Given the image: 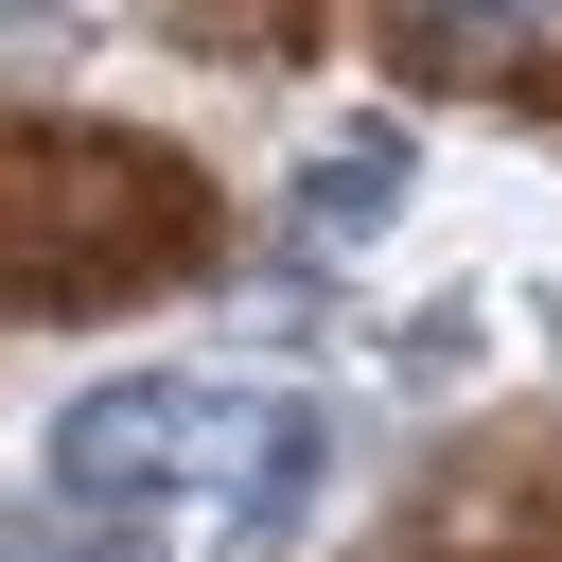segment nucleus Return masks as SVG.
Masks as SVG:
<instances>
[{"label":"nucleus","instance_id":"nucleus-1","mask_svg":"<svg viewBox=\"0 0 562 562\" xmlns=\"http://www.w3.org/2000/svg\"><path fill=\"white\" fill-rule=\"evenodd\" d=\"M316 457H334V422L299 386H193V369H158V386H88L53 422V509L158 527L176 492H228V544H281L299 492H316Z\"/></svg>","mask_w":562,"mask_h":562},{"label":"nucleus","instance_id":"nucleus-2","mask_svg":"<svg viewBox=\"0 0 562 562\" xmlns=\"http://www.w3.org/2000/svg\"><path fill=\"white\" fill-rule=\"evenodd\" d=\"M193 246H211V211L140 140H18L0 158V299H123Z\"/></svg>","mask_w":562,"mask_h":562},{"label":"nucleus","instance_id":"nucleus-3","mask_svg":"<svg viewBox=\"0 0 562 562\" xmlns=\"http://www.w3.org/2000/svg\"><path fill=\"white\" fill-rule=\"evenodd\" d=\"M386 211H404V140H386V123H351V140L299 176V263H351V246H386Z\"/></svg>","mask_w":562,"mask_h":562},{"label":"nucleus","instance_id":"nucleus-4","mask_svg":"<svg viewBox=\"0 0 562 562\" xmlns=\"http://www.w3.org/2000/svg\"><path fill=\"white\" fill-rule=\"evenodd\" d=\"M404 35L457 53V70H544L562 53V0H404Z\"/></svg>","mask_w":562,"mask_h":562},{"label":"nucleus","instance_id":"nucleus-5","mask_svg":"<svg viewBox=\"0 0 562 562\" xmlns=\"http://www.w3.org/2000/svg\"><path fill=\"white\" fill-rule=\"evenodd\" d=\"M0 562H158V527H105V509H53V492H35Z\"/></svg>","mask_w":562,"mask_h":562}]
</instances>
